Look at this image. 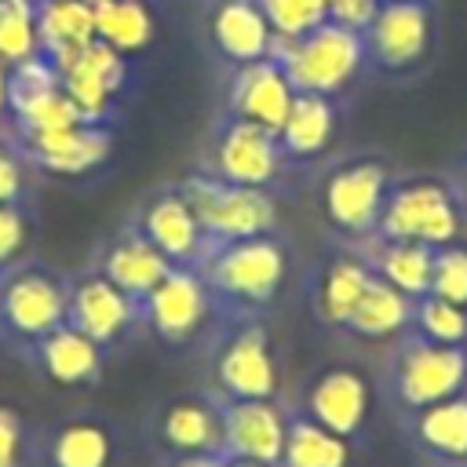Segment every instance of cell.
I'll return each instance as SVG.
<instances>
[{"mask_svg": "<svg viewBox=\"0 0 467 467\" xmlns=\"http://www.w3.org/2000/svg\"><path fill=\"white\" fill-rule=\"evenodd\" d=\"M277 40H292L310 33L328 18V0H255Z\"/></svg>", "mask_w": 467, "mask_h": 467, "instance_id": "obj_34", "label": "cell"}, {"mask_svg": "<svg viewBox=\"0 0 467 467\" xmlns=\"http://www.w3.org/2000/svg\"><path fill=\"white\" fill-rule=\"evenodd\" d=\"M29 164L15 146L11 131L0 135V204H26L29 201Z\"/></svg>", "mask_w": 467, "mask_h": 467, "instance_id": "obj_37", "label": "cell"}, {"mask_svg": "<svg viewBox=\"0 0 467 467\" xmlns=\"http://www.w3.org/2000/svg\"><path fill=\"white\" fill-rule=\"evenodd\" d=\"M387 390L398 409L420 412L467 390V347L431 343L423 336H401L387 361Z\"/></svg>", "mask_w": 467, "mask_h": 467, "instance_id": "obj_4", "label": "cell"}, {"mask_svg": "<svg viewBox=\"0 0 467 467\" xmlns=\"http://www.w3.org/2000/svg\"><path fill=\"white\" fill-rule=\"evenodd\" d=\"M277 467H350V441L325 431L299 409H288V431Z\"/></svg>", "mask_w": 467, "mask_h": 467, "instance_id": "obj_29", "label": "cell"}, {"mask_svg": "<svg viewBox=\"0 0 467 467\" xmlns=\"http://www.w3.org/2000/svg\"><path fill=\"white\" fill-rule=\"evenodd\" d=\"M212 314V296L193 266H171L161 285L139 303V325L153 332L164 347L193 343Z\"/></svg>", "mask_w": 467, "mask_h": 467, "instance_id": "obj_10", "label": "cell"}, {"mask_svg": "<svg viewBox=\"0 0 467 467\" xmlns=\"http://www.w3.org/2000/svg\"><path fill=\"white\" fill-rule=\"evenodd\" d=\"M7 117V66L0 62V120Z\"/></svg>", "mask_w": 467, "mask_h": 467, "instance_id": "obj_41", "label": "cell"}, {"mask_svg": "<svg viewBox=\"0 0 467 467\" xmlns=\"http://www.w3.org/2000/svg\"><path fill=\"white\" fill-rule=\"evenodd\" d=\"M208 36L215 55L234 69L259 62L274 51V29L255 0H219L208 18Z\"/></svg>", "mask_w": 467, "mask_h": 467, "instance_id": "obj_22", "label": "cell"}, {"mask_svg": "<svg viewBox=\"0 0 467 467\" xmlns=\"http://www.w3.org/2000/svg\"><path fill=\"white\" fill-rule=\"evenodd\" d=\"M161 467H226L223 456H164Z\"/></svg>", "mask_w": 467, "mask_h": 467, "instance_id": "obj_40", "label": "cell"}, {"mask_svg": "<svg viewBox=\"0 0 467 467\" xmlns=\"http://www.w3.org/2000/svg\"><path fill=\"white\" fill-rule=\"evenodd\" d=\"M365 47L379 69L405 73L420 66L431 47L427 0H379V11L365 29Z\"/></svg>", "mask_w": 467, "mask_h": 467, "instance_id": "obj_17", "label": "cell"}, {"mask_svg": "<svg viewBox=\"0 0 467 467\" xmlns=\"http://www.w3.org/2000/svg\"><path fill=\"white\" fill-rule=\"evenodd\" d=\"M427 296L467 306V248L463 244L452 241V244L434 248V274H431V292Z\"/></svg>", "mask_w": 467, "mask_h": 467, "instance_id": "obj_36", "label": "cell"}, {"mask_svg": "<svg viewBox=\"0 0 467 467\" xmlns=\"http://www.w3.org/2000/svg\"><path fill=\"white\" fill-rule=\"evenodd\" d=\"M226 460V456H223ZM226 467H277V463H263V460H226Z\"/></svg>", "mask_w": 467, "mask_h": 467, "instance_id": "obj_42", "label": "cell"}, {"mask_svg": "<svg viewBox=\"0 0 467 467\" xmlns=\"http://www.w3.org/2000/svg\"><path fill=\"white\" fill-rule=\"evenodd\" d=\"M463 190H467V171H463Z\"/></svg>", "mask_w": 467, "mask_h": 467, "instance_id": "obj_43", "label": "cell"}, {"mask_svg": "<svg viewBox=\"0 0 467 467\" xmlns=\"http://www.w3.org/2000/svg\"><path fill=\"white\" fill-rule=\"evenodd\" d=\"M223 420V456L226 460H263L277 463L288 431V409L277 398H226L215 394Z\"/></svg>", "mask_w": 467, "mask_h": 467, "instance_id": "obj_11", "label": "cell"}, {"mask_svg": "<svg viewBox=\"0 0 467 467\" xmlns=\"http://www.w3.org/2000/svg\"><path fill=\"white\" fill-rule=\"evenodd\" d=\"M40 463V434L29 420L0 401V467H36Z\"/></svg>", "mask_w": 467, "mask_h": 467, "instance_id": "obj_35", "label": "cell"}, {"mask_svg": "<svg viewBox=\"0 0 467 467\" xmlns=\"http://www.w3.org/2000/svg\"><path fill=\"white\" fill-rule=\"evenodd\" d=\"M197 274L212 296L215 317L244 321V317H259L281 296L288 277V252L285 241L270 230V234L212 244Z\"/></svg>", "mask_w": 467, "mask_h": 467, "instance_id": "obj_1", "label": "cell"}, {"mask_svg": "<svg viewBox=\"0 0 467 467\" xmlns=\"http://www.w3.org/2000/svg\"><path fill=\"white\" fill-rule=\"evenodd\" d=\"M390 190L387 164L376 157H354L336 164L321 182V212L332 230L347 237H368L376 234L383 201Z\"/></svg>", "mask_w": 467, "mask_h": 467, "instance_id": "obj_9", "label": "cell"}, {"mask_svg": "<svg viewBox=\"0 0 467 467\" xmlns=\"http://www.w3.org/2000/svg\"><path fill=\"white\" fill-rule=\"evenodd\" d=\"M95 270L109 277L135 306L161 285V277L171 270V263L146 241V234L135 223H124L95 255Z\"/></svg>", "mask_w": 467, "mask_h": 467, "instance_id": "obj_20", "label": "cell"}, {"mask_svg": "<svg viewBox=\"0 0 467 467\" xmlns=\"http://www.w3.org/2000/svg\"><path fill=\"white\" fill-rule=\"evenodd\" d=\"M292 95H296V88L288 84L281 62L274 55H266L259 62L234 66L223 109L234 113V117L255 120L270 131H281V124L288 117V106H292Z\"/></svg>", "mask_w": 467, "mask_h": 467, "instance_id": "obj_19", "label": "cell"}, {"mask_svg": "<svg viewBox=\"0 0 467 467\" xmlns=\"http://www.w3.org/2000/svg\"><path fill=\"white\" fill-rule=\"evenodd\" d=\"M33 55H40L36 0H0V62L11 69Z\"/></svg>", "mask_w": 467, "mask_h": 467, "instance_id": "obj_32", "label": "cell"}, {"mask_svg": "<svg viewBox=\"0 0 467 467\" xmlns=\"http://www.w3.org/2000/svg\"><path fill=\"white\" fill-rule=\"evenodd\" d=\"M379 11V0H328V22L365 33Z\"/></svg>", "mask_w": 467, "mask_h": 467, "instance_id": "obj_39", "label": "cell"}, {"mask_svg": "<svg viewBox=\"0 0 467 467\" xmlns=\"http://www.w3.org/2000/svg\"><path fill=\"white\" fill-rule=\"evenodd\" d=\"M66 95L91 124H113L117 95L128 88V55L106 40H91L80 55L55 66Z\"/></svg>", "mask_w": 467, "mask_h": 467, "instance_id": "obj_14", "label": "cell"}, {"mask_svg": "<svg viewBox=\"0 0 467 467\" xmlns=\"http://www.w3.org/2000/svg\"><path fill=\"white\" fill-rule=\"evenodd\" d=\"M29 212L26 204H0V270L26 255Z\"/></svg>", "mask_w": 467, "mask_h": 467, "instance_id": "obj_38", "label": "cell"}, {"mask_svg": "<svg viewBox=\"0 0 467 467\" xmlns=\"http://www.w3.org/2000/svg\"><path fill=\"white\" fill-rule=\"evenodd\" d=\"M117 460V431L102 416H69L40 434V463L44 467H113Z\"/></svg>", "mask_w": 467, "mask_h": 467, "instance_id": "obj_23", "label": "cell"}, {"mask_svg": "<svg viewBox=\"0 0 467 467\" xmlns=\"http://www.w3.org/2000/svg\"><path fill=\"white\" fill-rule=\"evenodd\" d=\"M69 277L44 259L22 255L0 270V339L26 354L36 339L66 325Z\"/></svg>", "mask_w": 467, "mask_h": 467, "instance_id": "obj_2", "label": "cell"}, {"mask_svg": "<svg viewBox=\"0 0 467 467\" xmlns=\"http://www.w3.org/2000/svg\"><path fill=\"white\" fill-rule=\"evenodd\" d=\"M179 190L186 193L197 223L204 226L208 248L241 241V237H255V234H270L277 226V204H274L270 190L237 186V182L215 179L208 171H193V175L179 179Z\"/></svg>", "mask_w": 467, "mask_h": 467, "instance_id": "obj_6", "label": "cell"}, {"mask_svg": "<svg viewBox=\"0 0 467 467\" xmlns=\"http://www.w3.org/2000/svg\"><path fill=\"white\" fill-rule=\"evenodd\" d=\"M412 306L416 299H409L405 292H398L394 285L372 274L343 328L358 339H394L405 328H412Z\"/></svg>", "mask_w": 467, "mask_h": 467, "instance_id": "obj_27", "label": "cell"}, {"mask_svg": "<svg viewBox=\"0 0 467 467\" xmlns=\"http://www.w3.org/2000/svg\"><path fill=\"white\" fill-rule=\"evenodd\" d=\"M285 161L288 157L277 142V131L223 109V117L212 124L208 157H204L201 171H208L215 179H226V182H237V186L270 190L277 182Z\"/></svg>", "mask_w": 467, "mask_h": 467, "instance_id": "obj_7", "label": "cell"}, {"mask_svg": "<svg viewBox=\"0 0 467 467\" xmlns=\"http://www.w3.org/2000/svg\"><path fill=\"white\" fill-rule=\"evenodd\" d=\"M212 358V387L226 398H277L281 394V365L274 354L270 328L259 317L223 321V332L208 347Z\"/></svg>", "mask_w": 467, "mask_h": 467, "instance_id": "obj_5", "label": "cell"}, {"mask_svg": "<svg viewBox=\"0 0 467 467\" xmlns=\"http://www.w3.org/2000/svg\"><path fill=\"white\" fill-rule=\"evenodd\" d=\"M33 171L47 175H88L113 150V124H69L51 131H15L7 128Z\"/></svg>", "mask_w": 467, "mask_h": 467, "instance_id": "obj_12", "label": "cell"}, {"mask_svg": "<svg viewBox=\"0 0 467 467\" xmlns=\"http://www.w3.org/2000/svg\"><path fill=\"white\" fill-rule=\"evenodd\" d=\"M416 336L445 347H467V306H456L438 296H420L412 306Z\"/></svg>", "mask_w": 467, "mask_h": 467, "instance_id": "obj_33", "label": "cell"}, {"mask_svg": "<svg viewBox=\"0 0 467 467\" xmlns=\"http://www.w3.org/2000/svg\"><path fill=\"white\" fill-rule=\"evenodd\" d=\"M368 405H372V387L365 372L354 365H328L303 387L296 409L354 445L368 423Z\"/></svg>", "mask_w": 467, "mask_h": 467, "instance_id": "obj_15", "label": "cell"}, {"mask_svg": "<svg viewBox=\"0 0 467 467\" xmlns=\"http://www.w3.org/2000/svg\"><path fill=\"white\" fill-rule=\"evenodd\" d=\"M36 372L58 387H95L106 368V350L73 325H58L22 354Z\"/></svg>", "mask_w": 467, "mask_h": 467, "instance_id": "obj_21", "label": "cell"}, {"mask_svg": "<svg viewBox=\"0 0 467 467\" xmlns=\"http://www.w3.org/2000/svg\"><path fill=\"white\" fill-rule=\"evenodd\" d=\"M95 36V15L88 0H36V44L55 66L80 55Z\"/></svg>", "mask_w": 467, "mask_h": 467, "instance_id": "obj_25", "label": "cell"}, {"mask_svg": "<svg viewBox=\"0 0 467 467\" xmlns=\"http://www.w3.org/2000/svg\"><path fill=\"white\" fill-rule=\"evenodd\" d=\"M153 438L164 456H223V420L212 390L182 394L153 416Z\"/></svg>", "mask_w": 467, "mask_h": 467, "instance_id": "obj_18", "label": "cell"}, {"mask_svg": "<svg viewBox=\"0 0 467 467\" xmlns=\"http://www.w3.org/2000/svg\"><path fill=\"white\" fill-rule=\"evenodd\" d=\"M409 438L441 467H467V390L409 412Z\"/></svg>", "mask_w": 467, "mask_h": 467, "instance_id": "obj_24", "label": "cell"}, {"mask_svg": "<svg viewBox=\"0 0 467 467\" xmlns=\"http://www.w3.org/2000/svg\"><path fill=\"white\" fill-rule=\"evenodd\" d=\"M270 55L281 62V69L296 91H310V95H325V99L350 88L354 77L361 73V66L368 62L365 33L336 26L328 18L303 36H292V40L274 36Z\"/></svg>", "mask_w": 467, "mask_h": 467, "instance_id": "obj_3", "label": "cell"}, {"mask_svg": "<svg viewBox=\"0 0 467 467\" xmlns=\"http://www.w3.org/2000/svg\"><path fill=\"white\" fill-rule=\"evenodd\" d=\"M131 223L146 234V241L171 263V266H201V259L208 255V237L204 226L197 223L186 193L179 190V182L153 190L131 215Z\"/></svg>", "mask_w": 467, "mask_h": 467, "instance_id": "obj_13", "label": "cell"}, {"mask_svg": "<svg viewBox=\"0 0 467 467\" xmlns=\"http://www.w3.org/2000/svg\"><path fill=\"white\" fill-rule=\"evenodd\" d=\"M376 234L387 241H416L427 248L452 244L460 234V212L452 190L438 179H405L390 186Z\"/></svg>", "mask_w": 467, "mask_h": 467, "instance_id": "obj_8", "label": "cell"}, {"mask_svg": "<svg viewBox=\"0 0 467 467\" xmlns=\"http://www.w3.org/2000/svg\"><path fill=\"white\" fill-rule=\"evenodd\" d=\"M66 325L84 332L91 343H99L106 354L128 336V328L139 325V306L95 266L69 277V299H66Z\"/></svg>", "mask_w": 467, "mask_h": 467, "instance_id": "obj_16", "label": "cell"}, {"mask_svg": "<svg viewBox=\"0 0 467 467\" xmlns=\"http://www.w3.org/2000/svg\"><path fill=\"white\" fill-rule=\"evenodd\" d=\"M368 277H372V270H368V263L361 255H339V259H332L325 266L317 288H314V310H317V317L325 325H332V328H343L347 317H350V310L358 306Z\"/></svg>", "mask_w": 467, "mask_h": 467, "instance_id": "obj_30", "label": "cell"}, {"mask_svg": "<svg viewBox=\"0 0 467 467\" xmlns=\"http://www.w3.org/2000/svg\"><path fill=\"white\" fill-rule=\"evenodd\" d=\"M336 135V106L325 95H310V91H296L288 117L277 131V142L285 150L288 161H310L317 157Z\"/></svg>", "mask_w": 467, "mask_h": 467, "instance_id": "obj_28", "label": "cell"}, {"mask_svg": "<svg viewBox=\"0 0 467 467\" xmlns=\"http://www.w3.org/2000/svg\"><path fill=\"white\" fill-rule=\"evenodd\" d=\"M372 241L365 244L361 259L376 277L405 292L409 299H420L431 292V274H434V248L416 244V241H387L379 234H368Z\"/></svg>", "mask_w": 467, "mask_h": 467, "instance_id": "obj_26", "label": "cell"}, {"mask_svg": "<svg viewBox=\"0 0 467 467\" xmlns=\"http://www.w3.org/2000/svg\"><path fill=\"white\" fill-rule=\"evenodd\" d=\"M95 15V36L131 55L153 40V15L142 0H88Z\"/></svg>", "mask_w": 467, "mask_h": 467, "instance_id": "obj_31", "label": "cell"}]
</instances>
